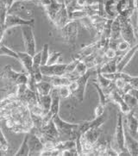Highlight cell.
Instances as JSON below:
<instances>
[{"instance_id":"cell-1","label":"cell","mask_w":138,"mask_h":156,"mask_svg":"<svg viewBox=\"0 0 138 156\" xmlns=\"http://www.w3.org/2000/svg\"><path fill=\"white\" fill-rule=\"evenodd\" d=\"M117 123L111 146L118 152L119 155H130V153L125 146V127L123 126V116L121 111L117 114Z\"/></svg>"},{"instance_id":"cell-2","label":"cell","mask_w":138,"mask_h":156,"mask_svg":"<svg viewBox=\"0 0 138 156\" xmlns=\"http://www.w3.org/2000/svg\"><path fill=\"white\" fill-rule=\"evenodd\" d=\"M53 121L57 127L61 136H69L71 140H74V141L78 137L81 136L78 131L79 123H70V122L64 121L61 118L59 114L53 116Z\"/></svg>"},{"instance_id":"cell-3","label":"cell","mask_w":138,"mask_h":156,"mask_svg":"<svg viewBox=\"0 0 138 156\" xmlns=\"http://www.w3.org/2000/svg\"><path fill=\"white\" fill-rule=\"evenodd\" d=\"M80 27V21L71 20L67 25L64 26L62 29L60 30L62 38L72 48H75Z\"/></svg>"},{"instance_id":"cell-4","label":"cell","mask_w":138,"mask_h":156,"mask_svg":"<svg viewBox=\"0 0 138 156\" xmlns=\"http://www.w3.org/2000/svg\"><path fill=\"white\" fill-rule=\"evenodd\" d=\"M118 18L121 22V38L128 41L131 46L136 45L137 40L135 35V30L131 22V17L118 15Z\"/></svg>"},{"instance_id":"cell-5","label":"cell","mask_w":138,"mask_h":156,"mask_svg":"<svg viewBox=\"0 0 138 156\" xmlns=\"http://www.w3.org/2000/svg\"><path fill=\"white\" fill-rule=\"evenodd\" d=\"M21 33L23 36V43H24L25 52L30 54V55L34 56L36 54V45L33 26H21Z\"/></svg>"},{"instance_id":"cell-6","label":"cell","mask_w":138,"mask_h":156,"mask_svg":"<svg viewBox=\"0 0 138 156\" xmlns=\"http://www.w3.org/2000/svg\"><path fill=\"white\" fill-rule=\"evenodd\" d=\"M24 25H30L34 27L35 20L34 19L27 20V19H24V18H22L19 16L15 15V14H8L7 17H6V20H5V25H4V27L1 28V42H3L5 30H7L8 29H11L13 27Z\"/></svg>"},{"instance_id":"cell-7","label":"cell","mask_w":138,"mask_h":156,"mask_svg":"<svg viewBox=\"0 0 138 156\" xmlns=\"http://www.w3.org/2000/svg\"><path fill=\"white\" fill-rule=\"evenodd\" d=\"M92 68L89 69L86 74L80 76L77 79V83H78V88H77L76 91L73 94L76 98V99L80 103H81L84 101L85 98V93H86V89H87V82L90 79V76L92 75Z\"/></svg>"},{"instance_id":"cell-8","label":"cell","mask_w":138,"mask_h":156,"mask_svg":"<svg viewBox=\"0 0 138 156\" xmlns=\"http://www.w3.org/2000/svg\"><path fill=\"white\" fill-rule=\"evenodd\" d=\"M67 66L65 63L41 66V73L43 76H63L66 73Z\"/></svg>"},{"instance_id":"cell-9","label":"cell","mask_w":138,"mask_h":156,"mask_svg":"<svg viewBox=\"0 0 138 156\" xmlns=\"http://www.w3.org/2000/svg\"><path fill=\"white\" fill-rule=\"evenodd\" d=\"M109 99L111 101H112L114 103H116L117 105H118L119 106V109H120V111L123 113L124 115L128 114L129 112L130 111V109L128 106V105L126 104V102L123 99V95L118 91V89H114L111 94L109 95Z\"/></svg>"},{"instance_id":"cell-10","label":"cell","mask_w":138,"mask_h":156,"mask_svg":"<svg viewBox=\"0 0 138 156\" xmlns=\"http://www.w3.org/2000/svg\"><path fill=\"white\" fill-rule=\"evenodd\" d=\"M138 51V42L136 45L132 46L129 49L126 54L122 56L121 60L119 61L118 65V72H123L124 67L128 65L129 62L131 61V59L133 58L134 55H136V53Z\"/></svg>"},{"instance_id":"cell-11","label":"cell","mask_w":138,"mask_h":156,"mask_svg":"<svg viewBox=\"0 0 138 156\" xmlns=\"http://www.w3.org/2000/svg\"><path fill=\"white\" fill-rule=\"evenodd\" d=\"M101 133H102V130L100 129V128H92L86 131L82 135L81 139L90 144L94 145L100 138Z\"/></svg>"},{"instance_id":"cell-12","label":"cell","mask_w":138,"mask_h":156,"mask_svg":"<svg viewBox=\"0 0 138 156\" xmlns=\"http://www.w3.org/2000/svg\"><path fill=\"white\" fill-rule=\"evenodd\" d=\"M126 116V125L127 130L132 136H135L138 132V118L133 111H130Z\"/></svg>"},{"instance_id":"cell-13","label":"cell","mask_w":138,"mask_h":156,"mask_svg":"<svg viewBox=\"0 0 138 156\" xmlns=\"http://www.w3.org/2000/svg\"><path fill=\"white\" fill-rule=\"evenodd\" d=\"M19 60L21 63L23 64V67L25 68L26 73H29V75H33V65H34V61H33V56L30 55L28 53H23V52H17Z\"/></svg>"},{"instance_id":"cell-14","label":"cell","mask_w":138,"mask_h":156,"mask_svg":"<svg viewBox=\"0 0 138 156\" xmlns=\"http://www.w3.org/2000/svg\"><path fill=\"white\" fill-rule=\"evenodd\" d=\"M122 57H116L112 60H109L106 62H104L103 65L99 66L100 71L103 74H109V73H114L118 72V65L119 61Z\"/></svg>"},{"instance_id":"cell-15","label":"cell","mask_w":138,"mask_h":156,"mask_svg":"<svg viewBox=\"0 0 138 156\" xmlns=\"http://www.w3.org/2000/svg\"><path fill=\"white\" fill-rule=\"evenodd\" d=\"M21 73L16 72L12 68V66L10 65L5 66V67L3 68V70H2V73H1V78L2 79H5V80H7L11 83H14L15 85L16 84V81H17Z\"/></svg>"},{"instance_id":"cell-16","label":"cell","mask_w":138,"mask_h":156,"mask_svg":"<svg viewBox=\"0 0 138 156\" xmlns=\"http://www.w3.org/2000/svg\"><path fill=\"white\" fill-rule=\"evenodd\" d=\"M125 146L130 153V155L138 156V141L125 129Z\"/></svg>"},{"instance_id":"cell-17","label":"cell","mask_w":138,"mask_h":156,"mask_svg":"<svg viewBox=\"0 0 138 156\" xmlns=\"http://www.w3.org/2000/svg\"><path fill=\"white\" fill-rule=\"evenodd\" d=\"M52 97V105L51 109H50V113L52 116H55L56 114H59L60 111V104H61V96L59 93V88L58 87H54L51 91Z\"/></svg>"},{"instance_id":"cell-18","label":"cell","mask_w":138,"mask_h":156,"mask_svg":"<svg viewBox=\"0 0 138 156\" xmlns=\"http://www.w3.org/2000/svg\"><path fill=\"white\" fill-rule=\"evenodd\" d=\"M29 139H30V133H26L25 136L23 138V141L22 142L21 146L15 153V155H30V147L29 144Z\"/></svg>"},{"instance_id":"cell-19","label":"cell","mask_w":138,"mask_h":156,"mask_svg":"<svg viewBox=\"0 0 138 156\" xmlns=\"http://www.w3.org/2000/svg\"><path fill=\"white\" fill-rule=\"evenodd\" d=\"M54 86L48 81L41 80L36 84V89L38 95H49L51 94V91Z\"/></svg>"},{"instance_id":"cell-20","label":"cell","mask_w":138,"mask_h":156,"mask_svg":"<svg viewBox=\"0 0 138 156\" xmlns=\"http://www.w3.org/2000/svg\"><path fill=\"white\" fill-rule=\"evenodd\" d=\"M120 37H121V22L117 16L111 23V34L110 40H119Z\"/></svg>"},{"instance_id":"cell-21","label":"cell","mask_w":138,"mask_h":156,"mask_svg":"<svg viewBox=\"0 0 138 156\" xmlns=\"http://www.w3.org/2000/svg\"><path fill=\"white\" fill-rule=\"evenodd\" d=\"M38 103L43 108L45 112L48 113L50 111V109H51V94H49V95H38Z\"/></svg>"},{"instance_id":"cell-22","label":"cell","mask_w":138,"mask_h":156,"mask_svg":"<svg viewBox=\"0 0 138 156\" xmlns=\"http://www.w3.org/2000/svg\"><path fill=\"white\" fill-rule=\"evenodd\" d=\"M75 147H76V141H74V140H71L70 139L68 141L56 142L55 149L59 150L60 153H62V151H65V150H67V149H71V148H75Z\"/></svg>"},{"instance_id":"cell-23","label":"cell","mask_w":138,"mask_h":156,"mask_svg":"<svg viewBox=\"0 0 138 156\" xmlns=\"http://www.w3.org/2000/svg\"><path fill=\"white\" fill-rule=\"evenodd\" d=\"M123 99L126 102V104L128 105V106L129 107L130 111H136L138 109V100L134 97L133 95H131L130 93H125L123 94Z\"/></svg>"},{"instance_id":"cell-24","label":"cell","mask_w":138,"mask_h":156,"mask_svg":"<svg viewBox=\"0 0 138 156\" xmlns=\"http://www.w3.org/2000/svg\"><path fill=\"white\" fill-rule=\"evenodd\" d=\"M0 55L1 56H10L11 58H14L16 60H19L18 53L16 51L12 50L11 48H8L7 46H5L3 42H1V48H0Z\"/></svg>"},{"instance_id":"cell-25","label":"cell","mask_w":138,"mask_h":156,"mask_svg":"<svg viewBox=\"0 0 138 156\" xmlns=\"http://www.w3.org/2000/svg\"><path fill=\"white\" fill-rule=\"evenodd\" d=\"M94 82V81H93ZM92 85L93 86L96 88V90H97V93H98V96H99V104H101L105 106V105L107 104V102L110 99H109V98H108V96L105 94V92L104 91L102 88L100 87V86L97 84V83H92Z\"/></svg>"},{"instance_id":"cell-26","label":"cell","mask_w":138,"mask_h":156,"mask_svg":"<svg viewBox=\"0 0 138 156\" xmlns=\"http://www.w3.org/2000/svg\"><path fill=\"white\" fill-rule=\"evenodd\" d=\"M88 70H89V67L87 66V63L84 61H80L78 63V65L76 66V69H75L73 73H75L77 76L80 77V76L86 74L87 72H88Z\"/></svg>"},{"instance_id":"cell-27","label":"cell","mask_w":138,"mask_h":156,"mask_svg":"<svg viewBox=\"0 0 138 156\" xmlns=\"http://www.w3.org/2000/svg\"><path fill=\"white\" fill-rule=\"evenodd\" d=\"M49 46L48 44H44L43 48H42V50H41V66L47 65L48 64V61L49 59Z\"/></svg>"},{"instance_id":"cell-28","label":"cell","mask_w":138,"mask_h":156,"mask_svg":"<svg viewBox=\"0 0 138 156\" xmlns=\"http://www.w3.org/2000/svg\"><path fill=\"white\" fill-rule=\"evenodd\" d=\"M80 61V60L74 58L71 62H69L67 66V68H66V73L65 75H69V74H73L74 73V71L76 69V66L78 65V63Z\"/></svg>"},{"instance_id":"cell-29","label":"cell","mask_w":138,"mask_h":156,"mask_svg":"<svg viewBox=\"0 0 138 156\" xmlns=\"http://www.w3.org/2000/svg\"><path fill=\"white\" fill-rule=\"evenodd\" d=\"M1 138H0V150L1 152H7L9 149V142L7 141V139L5 138L4 131L1 129Z\"/></svg>"},{"instance_id":"cell-30","label":"cell","mask_w":138,"mask_h":156,"mask_svg":"<svg viewBox=\"0 0 138 156\" xmlns=\"http://www.w3.org/2000/svg\"><path fill=\"white\" fill-rule=\"evenodd\" d=\"M58 88H59V93H60L62 99H66L71 95H73L71 90L69 89L68 86H62L58 87Z\"/></svg>"},{"instance_id":"cell-31","label":"cell","mask_w":138,"mask_h":156,"mask_svg":"<svg viewBox=\"0 0 138 156\" xmlns=\"http://www.w3.org/2000/svg\"><path fill=\"white\" fill-rule=\"evenodd\" d=\"M61 58H62V54L61 53H59V52H53L52 54H50V56H49V59H48V61L47 65H53V64L59 63Z\"/></svg>"},{"instance_id":"cell-32","label":"cell","mask_w":138,"mask_h":156,"mask_svg":"<svg viewBox=\"0 0 138 156\" xmlns=\"http://www.w3.org/2000/svg\"><path fill=\"white\" fill-rule=\"evenodd\" d=\"M118 57V50L111 48H108L104 52V58L109 61V60H112L114 58Z\"/></svg>"},{"instance_id":"cell-33","label":"cell","mask_w":138,"mask_h":156,"mask_svg":"<svg viewBox=\"0 0 138 156\" xmlns=\"http://www.w3.org/2000/svg\"><path fill=\"white\" fill-rule=\"evenodd\" d=\"M131 47H132V46L130 45L128 41H124V40H122L121 41H119V43H118V50L119 51V52L128 51Z\"/></svg>"},{"instance_id":"cell-34","label":"cell","mask_w":138,"mask_h":156,"mask_svg":"<svg viewBox=\"0 0 138 156\" xmlns=\"http://www.w3.org/2000/svg\"><path fill=\"white\" fill-rule=\"evenodd\" d=\"M104 114V105L101 104H98L94 111V117H98V116H103Z\"/></svg>"},{"instance_id":"cell-35","label":"cell","mask_w":138,"mask_h":156,"mask_svg":"<svg viewBox=\"0 0 138 156\" xmlns=\"http://www.w3.org/2000/svg\"><path fill=\"white\" fill-rule=\"evenodd\" d=\"M128 83L130 84V86H132L133 88L138 89V76L137 77H134V76H129V78Z\"/></svg>"},{"instance_id":"cell-36","label":"cell","mask_w":138,"mask_h":156,"mask_svg":"<svg viewBox=\"0 0 138 156\" xmlns=\"http://www.w3.org/2000/svg\"><path fill=\"white\" fill-rule=\"evenodd\" d=\"M133 112H134V113H135V115H136V116L138 117V109H137V110H136V111H133Z\"/></svg>"},{"instance_id":"cell-37","label":"cell","mask_w":138,"mask_h":156,"mask_svg":"<svg viewBox=\"0 0 138 156\" xmlns=\"http://www.w3.org/2000/svg\"><path fill=\"white\" fill-rule=\"evenodd\" d=\"M137 118H138V117H137Z\"/></svg>"}]
</instances>
